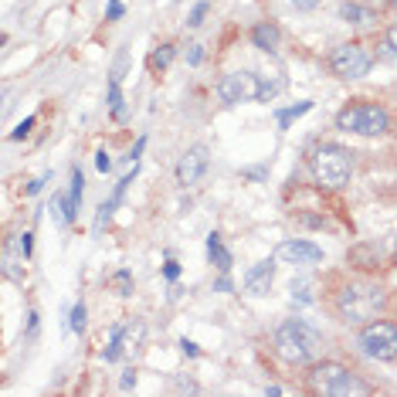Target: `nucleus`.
I'll return each mask as SVG.
<instances>
[{
  "label": "nucleus",
  "instance_id": "obj_17",
  "mask_svg": "<svg viewBox=\"0 0 397 397\" xmlns=\"http://www.w3.org/2000/svg\"><path fill=\"white\" fill-rule=\"evenodd\" d=\"M173 55H177V48H173V45H160V48H153V55H150V72H153V75L167 72L170 61H173Z\"/></svg>",
  "mask_w": 397,
  "mask_h": 397
},
{
  "label": "nucleus",
  "instance_id": "obj_5",
  "mask_svg": "<svg viewBox=\"0 0 397 397\" xmlns=\"http://www.w3.org/2000/svg\"><path fill=\"white\" fill-rule=\"evenodd\" d=\"M309 170L320 187H330V190H339L350 183V173H353V156L347 146L339 143H316L309 150Z\"/></svg>",
  "mask_w": 397,
  "mask_h": 397
},
{
  "label": "nucleus",
  "instance_id": "obj_33",
  "mask_svg": "<svg viewBox=\"0 0 397 397\" xmlns=\"http://www.w3.org/2000/svg\"><path fill=\"white\" fill-rule=\"evenodd\" d=\"M163 275H167L170 282H173V278L180 275V265H177V261H167V268H163Z\"/></svg>",
  "mask_w": 397,
  "mask_h": 397
},
{
  "label": "nucleus",
  "instance_id": "obj_29",
  "mask_svg": "<svg viewBox=\"0 0 397 397\" xmlns=\"http://www.w3.org/2000/svg\"><path fill=\"white\" fill-rule=\"evenodd\" d=\"M95 167L102 170V173H109V170H112V160H109V153H106V150L95 153Z\"/></svg>",
  "mask_w": 397,
  "mask_h": 397
},
{
  "label": "nucleus",
  "instance_id": "obj_24",
  "mask_svg": "<svg viewBox=\"0 0 397 397\" xmlns=\"http://www.w3.org/2000/svg\"><path fill=\"white\" fill-rule=\"evenodd\" d=\"M207 11H211V4H207V0L194 4V11H190V17H187V24H190V28H200V24H204V17H207Z\"/></svg>",
  "mask_w": 397,
  "mask_h": 397
},
{
  "label": "nucleus",
  "instance_id": "obj_35",
  "mask_svg": "<svg viewBox=\"0 0 397 397\" xmlns=\"http://www.w3.org/2000/svg\"><path fill=\"white\" fill-rule=\"evenodd\" d=\"M143 150H146V136H139V139H136V146H133V153H129V160H136Z\"/></svg>",
  "mask_w": 397,
  "mask_h": 397
},
{
  "label": "nucleus",
  "instance_id": "obj_19",
  "mask_svg": "<svg viewBox=\"0 0 397 397\" xmlns=\"http://www.w3.org/2000/svg\"><path fill=\"white\" fill-rule=\"evenodd\" d=\"M109 109H112L116 119H122V112H126V106H122V89H119V72L109 78Z\"/></svg>",
  "mask_w": 397,
  "mask_h": 397
},
{
  "label": "nucleus",
  "instance_id": "obj_4",
  "mask_svg": "<svg viewBox=\"0 0 397 397\" xmlns=\"http://www.w3.org/2000/svg\"><path fill=\"white\" fill-rule=\"evenodd\" d=\"M336 129L343 133H353V136H391L394 133V116L391 109L381 106V102H370V99H353L347 106L336 112Z\"/></svg>",
  "mask_w": 397,
  "mask_h": 397
},
{
  "label": "nucleus",
  "instance_id": "obj_23",
  "mask_svg": "<svg viewBox=\"0 0 397 397\" xmlns=\"http://www.w3.org/2000/svg\"><path fill=\"white\" fill-rule=\"evenodd\" d=\"M68 330H72V333H85V303H75L72 305V322H68Z\"/></svg>",
  "mask_w": 397,
  "mask_h": 397
},
{
  "label": "nucleus",
  "instance_id": "obj_25",
  "mask_svg": "<svg viewBox=\"0 0 397 397\" xmlns=\"http://www.w3.org/2000/svg\"><path fill=\"white\" fill-rule=\"evenodd\" d=\"M384 48H387L391 58H397V21H391L387 31H384Z\"/></svg>",
  "mask_w": 397,
  "mask_h": 397
},
{
  "label": "nucleus",
  "instance_id": "obj_1",
  "mask_svg": "<svg viewBox=\"0 0 397 397\" xmlns=\"http://www.w3.org/2000/svg\"><path fill=\"white\" fill-rule=\"evenodd\" d=\"M272 347L289 366H309L322 357V347L326 343H322L320 330L309 326L305 320H282L275 326Z\"/></svg>",
  "mask_w": 397,
  "mask_h": 397
},
{
  "label": "nucleus",
  "instance_id": "obj_14",
  "mask_svg": "<svg viewBox=\"0 0 397 397\" xmlns=\"http://www.w3.org/2000/svg\"><path fill=\"white\" fill-rule=\"evenodd\" d=\"M207 259L217 265V272H231V251L224 248V241H221V234H217V231L207 234Z\"/></svg>",
  "mask_w": 397,
  "mask_h": 397
},
{
  "label": "nucleus",
  "instance_id": "obj_6",
  "mask_svg": "<svg viewBox=\"0 0 397 397\" xmlns=\"http://www.w3.org/2000/svg\"><path fill=\"white\" fill-rule=\"evenodd\" d=\"M357 347L370 357V360H381V364H394L397 360V322L394 320H370L360 326L357 333Z\"/></svg>",
  "mask_w": 397,
  "mask_h": 397
},
{
  "label": "nucleus",
  "instance_id": "obj_11",
  "mask_svg": "<svg viewBox=\"0 0 397 397\" xmlns=\"http://www.w3.org/2000/svg\"><path fill=\"white\" fill-rule=\"evenodd\" d=\"M272 282H275V259L255 261L244 272V292H251V295H265V292L272 289Z\"/></svg>",
  "mask_w": 397,
  "mask_h": 397
},
{
  "label": "nucleus",
  "instance_id": "obj_18",
  "mask_svg": "<svg viewBox=\"0 0 397 397\" xmlns=\"http://www.w3.org/2000/svg\"><path fill=\"white\" fill-rule=\"evenodd\" d=\"M109 289L116 292V295H133V272H126V268L112 272L109 275Z\"/></svg>",
  "mask_w": 397,
  "mask_h": 397
},
{
  "label": "nucleus",
  "instance_id": "obj_28",
  "mask_svg": "<svg viewBox=\"0 0 397 397\" xmlns=\"http://www.w3.org/2000/svg\"><path fill=\"white\" fill-rule=\"evenodd\" d=\"M31 129H34V116H28V119L21 122V126H17L14 133H11V139H24V136L31 133Z\"/></svg>",
  "mask_w": 397,
  "mask_h": 397
},
{
  "label": "nucleus",
  "instance_id": "obj_9",
  "mask_svg": "<svg viewBox=\"0 0 397 397\" xmlns=\"http://www.w3.org/2000/svg\"><path fill=\"white\" fill-rule=\"evenodd\" d=\"M207 167H211V153H207V146H204V143H197V146L183 150V156L177 160L173 177H177V183H180V187H194V183H200V177L207 173Z\"/></svg>",
  "mask_w": 397,
  "mask_h": 397
},
{
  "label": "nucleus",
  "instance_id": "obj_2",
  "mask_svg": "<svg viewBox=\"0 0 397 397\" xmlns=\"http://www.w3.org/2000/svg\"><path fill=\"white\" fill-rule=\"evenodd\" d=\"M305 391L316 397H353V394H374V387L339 360H316L305 370Z\"/></svg>",
  "mask_w": 397,
  "mask_h": 397
},
{
  "label": "nucleus",
  "instance_id": "obj_7",
  "mask_svg": "<svg viewBox=\"0 0 397 397\" xmlns=\"http://www.w3.org/2000/svg\"><path fill=\"white\" fill-rule=\"evenodd\" d=\"M326 68L330 75L339 78V82H357L364 78L370 68H374V51L364 45V41H347V45H336L326 58Z\"/></svg>",
  "mask_w": 397,
  "mask_h": 397
},
{
  "label": "nucleus",
  "instance_id": "obj_15",
  "mask_svg": "<svg viewBox=\"0 0 397 397\" xmlns=\"http://www.w3.org/2000/svg\"><path fill=\"white\" fill-rule=\"evenodd\" d=\"M82 194H85V177L82 170H72V187H68V224L78 217V207H82Z\"/></svg>",
  "mask_w": 397,
  "mask_h": 397
},
{
  "label": "nucleus",
  "instance_id": "obj_21",
  "mask_svg": "<svg viewBox=\"0 0 397 397\" xmlns=\"http://www.w3.org/2000/svg\"><path fill=\"white\" fill-rule=\"evenodd\" d=\"M309 109H312V102H299V106H289V109H282V112H278V126H282V129H285V126H289L292 119H299V116H305V112H309Z\"/></svg>",
  "mask_w": 397,
  "mask_h": 397
},
{
  "label": "nucleus",
  "instance_id": "obj_8",
  "mask_svg": "<svg viewBox=\"0 0 397 397\" xmlns=\"http://www.w3.org/2000/svg\"><path fill=\"white\" fill-rule=\"evenodd\" d=\"M259 89H261V75L255 72H228V75L217 78V99L224 106H238V102H259Z\"/></svg>",
  "mask_w": 397,
  "mask_h": 397
},
{
  "label": "nucleus",
  "instance_id": "obj_12",
  "mask_svg": "<svg viewBox=\"0 0 397 397\" xmlns=\"http://www.w3.org/2000/svg\"><path fill=\"white\" fill-rule=\"evenodd\" d=\"M350 265L360 268V272H377V268H381V248H377V244H353Z\"/></svg>",
  "mask_w": 397,
  "mask_h": 397
},
{
  "label": "nucleus",
  "instance_id": "obj_34",
  "mask_svg": "<svg viewBox=\"0 0 397 397\" xmlns=\"http://www.w3.org/2000/svg\"><path fill=\"white\" fill-rule=\"evenodd\" d=\"M180 347H183V353H187V357H200V350H197V343H190V339H183Z\"/></svg>",
  "mask_w": 397,
  "mask_h": 397
},
{
  "label": "nucleus",
  "instance_id": "obj_31",
  "mask_svg": "<svg viewBox=\"0 0 397 397\" xmlns=\"http://www.w3.org/2000/svg\"><path fill=\"white\" fill-rule=\"evenodd\" d=\"M119 387H122V391L136 387V370H126V374H122V381H119Z\"/></svg>",
  "mask_w": 397,
  "mask_h": 397
},
{
  "label": "nucleus",
  "instance_id": "obj_30",
  "mask_svg": "<svg viewBox=\"0 0 397 397\" xmlns=\"http://www.w3.org/2000/svg\"><path fill=\"white\" fill-rule=\"evenodd\" d=\"M45 183H48V177H38V180H31L28 187H24V194H28V197H34V194H38V190H41Z\"/></svg>",
  "mask_w": 397,
  "mask_h": 397
},
{
  "label": "nucleus",
  "instance_id": "obj_16",
  "mask_svg": "<svg viewBox=\"0 0 397 397\" xmlns=\"http://www.w3.org/2000/svg\"><path fill=\"white\" fill-rule=\"evenodd\" d=\"M339 17L343 21H350V24H370V21H377V14L370 11V7H360V4H339Z\"/></svg>",
  "mask_w": 397,
  "mask_h": 397
},
{
  "label": "nucleus",
  "instance_id": "obj_32",
  "mask_svg": "<svg viewBox=\"0 0 397 397\" xmlns=\"http://www.w3.org/2000/svg\"><path fill=\"white\" fill-rule=\"evenodd\" d=\"M200 58H204V48H200V45H190V55H187V61H190V65H200Z\"/></svg>",
  "mask_w": 397,
  "mask_h": 397
},
{
  "label": "nucleus",
  "instance_id": "obj_10",
  "mask_svg": "<svg viewBox=\"0 0 397 397\" xmlns=\"http://www.w3.org/2000/svg\"><path fill=\"white\" fill-rule=\"evenodd\" d=\"M278 259L285 265H320L322 261V248L305 238H292V241L278 244Z\"/></svg>",
  "mask_w": 397,
  "mask_h": 397
},
{
  "label": "nucleus",
  "instance_id": "obj_37",
  "mask_svg": "<svg viewBox=\"0 0 397 397\" xmlns=\"http://www.w3.org/2000/svg\"><path fill=\"white\" fill-rule=\"evenodd\" d=\"M394 265H397V248H394Z\"/></svg>",
  "mask_w": 397,
  "mask_h": 397
},
{
  "label": "nucleus",
  "instance_id": "obj_27",
  "mask_svg": "<svg viewBox=\"0 0 397 397\" xmlns=\"http://www.w3.org/2000/svg\"><path fill=\"white\" fill-rule=\"evenodd\" d=\"M122 11H126V7H122L119 0H109V4H106V21H119Z\"/></svg>",
  "mask_w": 397,
  "mask_h": 397
},
{
  "label": "nucleus",
  "instance_id": "obj_3",
  "mask_svg": "<svg viewBox=\"0 0 397 397\" xmlns=\"http://www.w3.org/2000/svg\"><path fill=\"white\" fill-rule=\"evenodd\" d=\"M384 305H387V292L381 285H374V282H366V278L339 285L333 295L336 316L343 322H350V326H364V322L377 320L384 312Z\"/></svg>",
  "mask_w": 397,
  "mask_h": 397
},
{
  "label": "nucleus",
  "instance_id": "obj_36",
  "mask_svg": "<svg viewBox=\"0 0 397 397\" xmlns=\"http://www.w3.org/2000/svg\"><path fill=\"white\" fill-rule=\"evenodd\" d=\"M387 4H391V7H397V0H387Z\"/></svg>",
  "mask_w": 397,
  "mask_h": 397
},
{
  "label": "nucleus",
  "instance_id": "obj_22",
  "mask_svg": "<svg viewBox=\"0 0 397 397\" xmlns=\"http://www.w3.org/2000/svg\"><path fill=\"white\" fill-rule=\"evenodd\" d=\"M112 211H116V200L109 197L106 204L99 207V214H95V224H92V231H95V234H102V228L109 224V217H112Z\"/></svg>",
  "mask_w": 397,
  "mask_h": 397
},
{
  "label": "nucleus",
  "instance_id": "obj_13",
  "mask_svg": "<svg viewBox=\"0 0 397 397\" xmlns=\"http://www.w3.org/2000/svg\"><path fill=\"white\" fill-rule=\"evenodd\" d=\"M278 41H282V31H278V24H272V21H261V24H255L251 28V45L261 48V51H278Z\"/></svg>",
  "mask_w": 397,
  "mask_h": 397
},
{
  "label": "nucleus",
  "instance_id": "obj_20",
  "mask_svg": "<svg viewBox=\"0 0 397 397\" xmlns=\"http://www.w3.org/2000/svg\"><path fill=\"white\" fill-rule=\"evenodd\" d=\"M282 78H261V89H259V102H272L275 95L282 92Z\"/></svg>",
  "mask_w": 397,
  "mask_h": 397
},
{
  "label": "nucleus",
  "instance_id": "obj_26",
  "mask_svg": "<svg viewBox=\"0 0 397 397\" xmlns=\"http://www.w3.org/2000/svg\"><path fill=\"white\" fill-rule=\"evenodd\" d=\"M31 244H34V234L24 231V234L17 238V248H21V255H24V259H31Z\"/></svg>",
  "mask_w": 397,
  "mask_h": 397
}]
</instances>
